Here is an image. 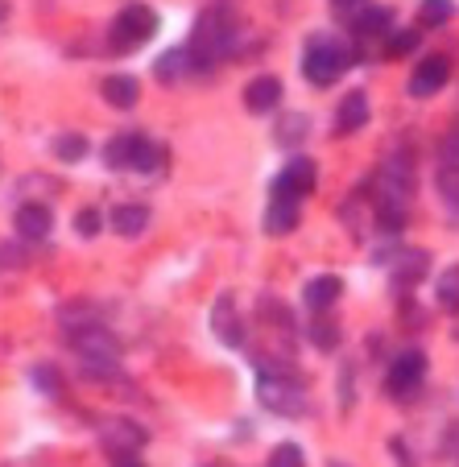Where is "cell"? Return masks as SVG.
Masks as SVG:
<instances>
[{
  "mask_svg": "<svg viewBox=\"0 0 459 467\" xmlns=\"http://www.w3.org/2000/svg\"><path fill=\"white\" fill-rule=\"evenodd\" d=\"M352 67V50H348L344 37L336 34H315L302 54V75H307L315 88H331L339 75Z\"/></svg>",
  "mask_w": 459,
  "mask_h": 467,
  "instance_id": "6da1fadb",
  "label": "cell"
},
{
  "mask_svg": "<svg viewBox=\"0 0 459 467\" xmlns=\"http://www.w3.org/2000/svg\"><path fill=\"white\" fill-rule=\"evenodd\" d=\"M232 37H236V17H232L228 9H207L203 17H199V26H194V34H191L194 62H199V67L220 62L224 54L232 50Z\"/></svg>",
  "mask_w": 459,
  "mask_h": 467,
  "instance_id": "7a4b0ae2",
  "label": "cell"
},
{
  "mask_svg": "<svg viewBox=\"0 0 459 467\" xmlns=\"http://www.w3.org/2000/svg\"><path fill=\"white\" fill-rule=\"evenodd\" d=\"M104 161L112 170H141V174H153V170L166 166V153H162L153 141H145L141 132H120V137L108 141Z\"/></svg>",
  "mask_w": 459,
  "mask_h": 467,
  "instance_id": "3957f363",
  "label": "cell"
},
{
  "mask_svg": "<svg viewBox=\"0 0 459 467\" xmlns=\"http://www.w3.org/2000/svg\"><path fill=\"white\" fill-rule=\"evenodd\" d=\"M256 401H261L266 410H274V414H282V418L310 414L307 389L290 377H277V372H261V380H256Z\"/></svg>",
  "mask_w": 459,
  "mask_h": 467,
  "instance_id": "277c9868",
  "label": "cell"
},
{
  "mask_svg": "<svg viewBox=\"0 0 459 467\" xmlns=\"http://www.w3.org/2000/svg\"><path fill=\"white\" fill-rule=\"evenodd\" d=\"M153 29H158V17H153L150 5H129V9L116 13L112 29H108V46H112V54H129L133 46L150 42Z\"/></svg>",
  "mask_w": 459,
  "mask_h": 467,
  "instance_id": "5b68a950",
  "label": "cell"
},
{
  "mask_svg": "<svg viewBox=\"0 0 459 467\" xmlns=\"http://www.w3.org/2000/svg\"><path fill=\"white\" fill-rule=\"evenodd\" d=\"M71 348L83 356V360H112L120 356V339L99 323H88V327H71Z\"/></svg>",
  "mask_w": 459,
  "mask_h": 467,
  "instance_id": "8992f818",
  "label": "cell"
},
{
  "mask_svg": "<svg viewBox=\"0 0 459 467\" xmlns=\"http://www.w3.org/2000/svg\"><path fill=\"white\" fill-rule=\"evenodd\" d=\"M426 380V356L422 352H402L398 360H393V368H389V393L393 397H414L418 389H422Z\"/></svg>",
  "mask_w": 459,
  "mask_h": 467,
  "instance_id": "52a82bcc",
  "label": "cell"
},
{
  "mask_svg": "<svg viewBox=\"0 0 459 467\" xmlns=\"http://www.w3.org/2000/svg\"><path fill=\"white\" fill-rule=\"evenodd\" d=\"M145 426H137L133 418H112V422L99 431V442H104L108 455H137L145 447Z\"/></svg>",
  "mask_w": 459,
  "mask_h": 467,
  "instance_id": "ba28073f",
  "label": "cell"
},
{
  "mask_svg": "<svg viewBox=\"0 0 459 467\" xmlns=\"http://www.w3.org/2000/svg\"><path fill=\"white\" fill-rule=\"evenodd\" d=\"M447 79H451V58L447 54H431V58H422L414 67V75H410V96L426 99V96H434V91H443Z\"/></svg>",
  "mask_w": 459,
  "mask_h": 467,
  "instance_id": "9c48e42d",
  "label": "cell"
},
{
  "mask_svg": "<svg viewBox=\"0 0 459 467\" xmlns=\"http://www.w3.org/2000/svg\"><path fill=\"white\" fill-rule=\"evenodd\" d=\"M298 220H302L298 194L274 191V199H269V207H266V232L269 236H290V232L298 228Z\"/></svg>",
  "mask_w": 459,
  "mask_h": 467,
  "instance_id": "30bf717a",
  "label": "cell"
},
{
  "mask_svg": "<svg viewBox=\"0 0 459 467\" xmlns=\"http://www.w3.org/2000/svg\"><path fill=\"white\" fill-rule=\"evenodd\" d=\"M277 104H282V79H277V75H256V79L245 88V108L248 112L266 116V112H274Z\"/></svg>",
  "mask_w": 459,
  "mask_h": 467,
  "instance_id": "8fae6325",
  "label": "cell"
},
{
  "mask_svg": "<svg viewBox=\"0 0 459 467\" xmlns=\"http://www.w3.org/2000/svg\"><path fill=\"white\" fill-rule=\"evenodd\" d=\"M274 191H286V194H310L315 191V161L310 158H294V161H286V170L277 174V182H274Z\"/></svg>",
  "mask_w": 459,
  "mask_h": 467,
  "instance_id": "7c38bea8",
  "label": "cell"
},
{
  "mask_svg": "<svg viewBox=\"0 0 459 467\" xmlns=\"http://www.w3.org/2000/svg\"><path fill=\"white\" fill-rule=\"evenodd\" d=\"M158 79L162 83H183L186 75H194V71H203L199 62H194V54H191V46H178V50H166V58H158Z\"/></svg>",
  "mask_w": 459,
  "mask_h": 467,
  "instance_id": "4fadbf2b",
  "label": "cell"
},
{
  "mask_svg": "<svg viewBox=\"0 0 459 467\" xmlns=\"http://www.w3.org/2000/svg\"><path fill=\"white\" fill-rule=\"evenodd\" d=\"M369 124V99H364V91H348L344 99H339L336 108V132H356Z\"/></svg>",
  "mask_w": 459,
  "mask_h": 467,
  "instance_id": "5bb4252c",
  "label": "cell"
},
{
  "mask_svg": "<svg viewBox=\"0 0 459 467\" xmlns=\"http://www.w3.org/2000/svg\"><path fill=\"white\" fill-rule=\"evenodd\" d=\"M50 228H54V215H50V207H46V203L17 207V232L26 240H46V236H50Z\"/></svg>",
  "mask_w": 459,
  "mask_h": 467,
  "instance_id": "9a60e30c",
  "label": "cell"
},
{
  "mask_svg": "<svg viewBox=\"0 0 459 467\" xmlns=\"http://www.w3.org/2000/svg\"><path fill=\"white\" fill-rule=\"evenodd\" d=\"M212 327H215V336H220V344H228V348H240V339H245V331H240L236 306H232V298H228V294H224V298L215 302Z\"/></svg>",
  "mask_w": 459,
  "mask_h": 467,
  "instance_id": "2e32d148",
  "label": "cell"
},
{
  "mask_svg": "<svg viewBox=\"0 0 459 467\" xmlns=\"http://www.w3.org/2000/svg\"><path fill=\"white\" fill-rule=\"evenodd\" d=\"M99 91H104V99L112 108H120V112H124V108H133L137 99H141V88H137L133 75H112V79L99 83Z\"/></svg>",
  "mask_w": 459,
  "mask_h": 467,
  "instance_id": "e0dca14e",
  "label": "cell"
},
{
  "mask_svg": "<svg viewBox=\"0 0 459 467\" xmlns=\"http://www.w3.org/2000/svg\"><path fill=\"white\" fill-rule=\"evenodd\" d=\"M145 223H150V207H145V203H120V207L112 212V228L120 232L124 240L141 236Z\"/></svg>",
  "mask_w": 459,
  "mask_h": 467,
  "instance_id": "ac0fdd59",
  "label": "cell"
},
{
  "mask_svg": "<svg viewBox=\"0 0 459 467\" xmlns=\"http://www.w3.org/2000/svg\"><path fill=\"white\" fill-rule=\"evenodd\" d=\"M339 294H344V282H339L336 274H323V277H315V282H307V294H302V298H307L310 310H327Z\"/></svg>",
  "mask_w": 459,
  "mask_h": 467,
  "instance_id": "d6986e66",
  "label": "cell"
},
{
  "mask_svg": "<svg viewBox=\"0 0 459 467\" xmlns=\"http://www.w3.org/2000/svg\"><path fill=\"white\" fill-rule=\"evenodd\" d=\"M426 265H431V261H426L422 248H402L398 261H393V277H398V282H406V285H414V282H422Z\"/></svg>",
  "mask_w": 459,
  "mask_h": 467,
  "instance_id": "ffe728a7",
  "label": "cell"
},
{
  "mask_svg": "<svg viewBox=\"0 0 459 467\" xmlns=\"http://www.w3.org/2000/svg\"><path fill=\"white\" fill-rule=\"evenodd\" d=\"M434 298H439L443 310H459V265L443 269L439 282H434Z\"/></svg>",
  "mask_w": 459,
  "mask_h": 467,
  "instance_id": "44dd1931",
  "label": "cell"
},
{
  "mask_svg": "<svg viewBox=\"0 0 459 467\" xmlns=\"http://www.w3.org/2000/svg\"><path fill=\"white\" fill-rule=\"evenodd\" d=\"M455 17V5L451 0H422V9H418V26L422 29H439Z\"/></svg>",
  "mask_w": 459,
  "mask_h": 467,
  "instance_id": "7402d4cb",
  "label": "cell"
},
{
  "mask_svg": "<svg viewBox=\"0 0 459 467\" xmlns=\"http://www.w3.org/2000/svg\"><path fill=\"white\" fill-rule=\"evenodd\" d=\"M54 153L62 161H83L88 158V141H83L79 132H62V137H54Z\"/></svg>",
  "mask_w": 459,
  "mask_h": 467,
  "instance_id": "603a6c76",
  "label": "cell"
},
{
  "mask_svg": "<svg viewBox=\"0 0 459 467\" xmlns=\"http://www.w3.org/2000/svg\"><path fill=\"white\" fill-rule=\"evenodd\" d=\"M307 129H310L307 116H286V120L277 124V141H282V145H294V141H302V137H307Z\"/></svg>",
  "mask_w": 459,
  "mask_h": 467,
  "instance_id": "cb8c5ba5",
  "label": "cell"
},
{
  "mask_svg": "<svg viewBox=\"0 0 459 467\" xmlns=\"http://www.w3.org/2000/svg\"><path fill=\"white\" fill-rule=\"evenodd\" d=\"M439 191L447 203L459 207V161H447V166L439 170Z\"/></svg>",
  "mask_w": 459,
  "mask_h": 467,
  "instance_id": "d4e9b609",
  "label": "cell"
},
{
  "mask_svg": "<svg viewBox=\"0 0 459 467\" xmlns=\"http://www.w3.org/2000/svg\"><path fill=\"white\" fill-rule=\"evenodd\" d=\"M418 37H422L418 29H402V34H393V37L385 42V54H389V58H402V54L418 50Z\"/></svg>",
  "mask_w": 459,
  "mask_h": 467,
  "instance_id": "484cf974",
  "label": "cell"
},
{
  "mask_svg": "<svg viewBox=\"0 0 459 467\" xmlns=\"http://www.w3.org/2000/svg\"><path fill=\"white\" fill-rule=\"evenodd\" d=\"M99 228H104V220H99V212L96 207H83L79 215H75V232H79V236H99Z\"/></svg>",
  "mask_w": 459,
  "mask_h": 467,
  "instance_id": "4316f807",
  "label": "cell"
},
{
  "mask_svg": "<svg viewBox=\"0 0 459 467\" xmlns=\"http://www.w3.org/2000/svg\"><path fill=\"white\" fill-rule=\"evenodd\" d=\"M269 467H302V451L298 442H282V447L269 455Z\"/></svg>",
  "mask_w": 459,
  "mask_h": 467,
  "instance_id": "83f0119b",
  "label": "cell"
},
{
  "mask_svg": "<svg viewBox=\"0 0 459 467\" xmlns=\"http://www.w3.org/2000/svg\"><path fill=\"white\" fill-rule=\"evenodd\" d=\"M26 261H29L26 248H17V244H0V269H21Z\"/></svg>",
  "mask_w": 459,
  "mask_h": 467,
  "instance_id": "f1b7e54d",
  "label": "cell"
},
{
  "mask_svg": "<svg viewBox=\"0 0 459 467\" xmlns=\"http://www.w3.org/2000/svg\"><path fill=\"white\" fill-rule=\"evenodd\" d=\"M385 26H389V13H385V9L360 13V29H364V34H372V29H385Z\"/></svg>",
  "mask_w": 459,
  "mask_h": 467,
  "instance_id": "f546056e",
  "label": "cell"
},
{
  "mask_svg": "<svg viewBox=\"0 0 459 467\" xmlns=\"http://www.w3.org/2000/svg\"><path fill=\"white\" fill-rule=\"evenodd\" d=\"M360 5H364V0H331V9H339L344 17H356V13H360Z\"/></svg>",
  "mask_w": 459,
  "mask_h": 467,
  "instance_id": "4dcf8cb0",
  "label": "cell"
},
{
  "mask_svg": "<svg viewBox=\"0 0 459 467\" xmlns=\"http://www.w3.org/2000/svg\"><path fill=\"white\" fill-rule=\"evenodd\" d=\"M112 467H145L137 455H112Z\"/></svg>",
  "mask_w": 459,
  "mask_h": 467,
  "instance_id": "1f68e13d",
  "label": "cell"
},
{
  "mask_svg": "<svg viewBox=\"0 0 459 467\" xmlns=\"http://www.w3.org/2000/svg\"><path fill=\"white\" fill-rule=\"evenodd\" d=\"M37 385H42V389H54V368H37Z\"/></svg>",
  "mask_w": 459,
  "mask_h": 467,
  "instance_id": "d6a6232c",
  "label": "cell"
}]
</instances>
